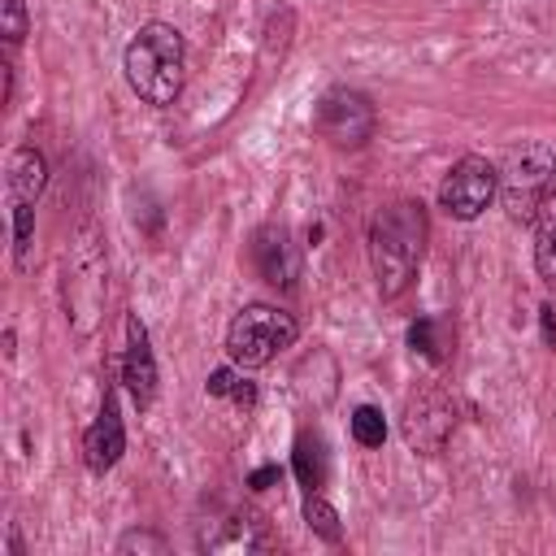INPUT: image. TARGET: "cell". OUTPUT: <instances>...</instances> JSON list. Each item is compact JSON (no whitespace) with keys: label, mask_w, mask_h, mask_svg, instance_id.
I'll list each match as a JSON object with an SVG mask.
<instances>
[{"label":"cell","mask_w":556,"mask_h":556,"mask_svg":"<svg viewBox=\"0 0 556 556\" xmlns=\"http://www.w3.org/2000/svg\"><path fill=\"white\" fill-rule=\"evenodd\" d=\"M426 239H430V222H426L421 200L378 204V213L369 217V230H365V256H369L382 300H400L413 287L421 256H426Z\"/></svg>","instance_id":"1"},{"label":"cell","mask_w":556,"mask_h":556,"mask_svg":"<svg viewBox=\"0 0 556 556\" xmlns=\"http://www.w3.org/2000/svg\"><path fill=\"white\" fill-rule=\"evenodd\" d=\"M122 74L126 87L152 104V109H169L182 96L187 83V43L182 30L169 22H143L130 43L122 48Z\"/></svg>","instance_id":"2"},{"label":"cell","mask_w":556,"mask_h":556,"mask_svg":"<svg viewBox=\"0 0 556 556\" xmlns=\"http://www.w3.org/2000/svg\"><path fill=\"white\" fill-rule=\"evenodd\" d=\"M104 291H109V252H104V230L87 217L65 252V321L74 326L78 339H91L104 313Z\"/></svg>","instance_id":"3"},{"label":"cell","mask_w":556,"mask_h":556,"mask_svg":"<svg viewBox=\"0 0 556 556\" xmlns=\"http://www.w3.org/2000/svg\"><path fill=\"white\" fill-rule=\"evenodd\" d=\"M556 195V148H547L543 139H526L517 148H508V156L500 161V204L513 222H534L539 208Z\"/></svg>","instance_id":"4"},{"label":"cell","mask_w":556,"mask_h":556,"mask_svg":"<svg viewBox=\"0 0 556 556\" xmlns=\"http://www.w3.org/2000/svg\"><path fill=\"white\" fill-rule=\"evenodd\" d=\"M300 339V321L278 304H243L226 326V361L239 369H261Z\"/></svg>","instance_id":"5"},{"label":"cell","mask_w":556,"mask_h":556,"mask_svg":"<svg viewBox=\"0 0 556 556\" xmlns=\"http://www.w3.org/2000/svg\"><path fill=\"white\" fill-rule=\"evenodd\" d=\"M456 395L443 382H421L404 395L400 408V434L417 456H439L447 439L456 434Z\"/></svg>","instance_id":"6"},{"label":"cell","mask_w":556,"mask_h":556,"mask_svg":"<svg viewBox=\"0 0 556 556\" xmlns=\"http://www.w3.org/2000/svg\"><path fill=\"white\" fill-rule=\"evenodd\" d=\"M374 126H378V113H374V100L356 87H326L317 109H313V130L339 148V152H356L374 139Z\"/></svg>","instance_id":"7"},{"label":"cell","mask_w":556,"mask_h":556,"mask_svg":"<svg viewBox=\"0 0 556 556\" xmlns=\"http://www.w3.org/2000/svg\"><path fill=\"white\" fill-rule=\"evenodd\" d=\"M500 195V165H491L478 152H465L452 161V169L439 182V208L452 222H478L491 200Z\"/></svg>","instance_id":"8"},{"label":"cell","mask_w":556,"mask_h":556,"mask_svg":"<svg viewBox=\"0 0 556 556\" xmlns=\"http://www.w3.org/2000/svg\"><path fill=\"white\" fill-rule=\"evenodd\" d=\"M122 330H126V348L117 361V382L130 391L135 408H152V400L161 391V374H156V356L148 343V326L139 321V313H126Z\"/></svg>","instance_id":"9"},{"label":"cell","mask_w":556,"mask_h":556,"mask_svg":"<svg viewBox=\"0 0 556 556\" xmlns=\"http://www.w3.org/2000/svg\"><path fill=\"white\" fill-rule=\"evenodd\" d=\"M248 256H252V269L269 287H282V291L295 287V278H300V252H295L287 226H278V222L256 226L252 230V243H248Z\"/></svg>","instance_id":"10"},{"label":"cell","mask_w":556,"mask_h":556,"mask_svg":"<svg viewBox=\"0 0 556 556\" xmlns=\"http://www.w3.org/2000/svg\"><path fill=\"white\" fill-rule=\"evenodd\" d=\"M122 452H126V421H122V408H117V391L104 387L100 413L83 430V465L91 473H109L122 460Z\"/></svg>","instance_id":"11"},{"label":"cell","mask_w":556,"mask_h":556,"mask_svg":"<svg viewBox=\"0 0 556 556\" xmlns=\"http://www.w3.org/2000/svg\"><path fill=\"white\" fill-rule=\"evenodd\" d=\"M43 187H48V161H43V152L35 143L13 148L9 152V174H4V200L35 208L39 195H43Z\"/></svg>","instance_id":"12"},{"label":"cell","mask_w":556,"mask_h":556,"mask_svg":"<svg viewBox=\"0 0 556 556\" xmlns=\"http://www.w3.org/2000/svg\"><path fill=\"white\" fill-rule=\"evenodd\" d=\"M222 526H226L222 534H208V539H204L208 552H265V547L278 543V539L269 534V521H265L256 508H239V513H230Z\"/></svg>","instance_id":"13"},{"label":"cell","mask_w":556,"mask_h":556,"mask_svg":"<svg viewBox=\"0 0 556 556\" xmlns=\"http://www.w3.org/2000/svg\"><path fill=\"white\" fill-rule=\"evenodd\" d=\"M404 339L417 356H426L430 365H443L456 348V326H452V317H417V321H408Z\"/></svg>","instance_id":"14"},{"label":"cell","mask_w":556,"mask_h":556,"mask_svg":"<svg viewBox=\"0 0 556 556\" xmlns=\"http://www.w3.org/2000/svg\"><path fill=\"white\" fill-rule=\"evenodd\" d=\"M291 469L300 478L304 491H321L326 478H330V456H326V439L317 430H300L295 434V447H291Z\"/></svg>","instance_id":"15"},{"label":"cell","mask_w":556,"mask_h":556,"mask_svg":"<svg viewBox=\"0 0 556 556\" xmlns=\"http://www.w3.org/2000/svg\"><path fill=\"white\" fill-rule=\"evenodd\" d=\"M534 226V274L543 278L547 291H556V195L539 208Z\"/></svg>","instance_id":"16"},{"label":"cell","mask_w":556,"mask_h":556,"mask_svg":"<svg viewBox=\"0 0 556 556\" xmlns=\"http://www.w3.org/2000/svg\"><path fill=\"white\" fill-rule=\"evenodd\" d=\"M204 395H208V400H230V404H235V408H243V413H252V408H256V382H248L239 365L213 369V374L204 378Z\"/></svg>","instance_id":"17"},{"label":"cell","mask_w":556,"mask_h":556,"mask_svg":"<svg viewBox=\"0 0 556 556\" xmlns=\"http://www.w3.org/2000/svg\"><path fill=\"white\" fill-rule=\"evenodd\" d=\"M300 517L304 526L321 539V543H339L343 539V521H339V508L330 500H321V491H308L304 504H300Z\"/></svg>","instance_id":"18"},{"label":"cell","mask_w":556,"mask_h":556,"mask_svg":"<svg viewBox=\"0 0 556 556\" xmlns=\"http://www.w3.org/2000/svg\"><path fill=\"white\" fill-rule=\"evenodd\" d=\"M9 235H13V265L30 269V256H35V208L30 204H9Z\"/></svg>","instance_id":"19"},{"label":"cell","mask_w":556,"mask_h":556,"mask_svg":"<svg viewBox=\"0 0 556 556\" xmlns=\"http://www.w3.org/2000/svg\"><path fill=\"white\" fill-rule=\"evenodd\" d=\"M352 439L361 443V447H382L387 443V417H382V408H374V404H356L352 408Z\"/></svg>","instance_id":"20"},{"label":"cell","mask_w":556,"mask_h":556,"mask_svg":"<svg viewBox=\"0 0 556 556\" xmlns=\"http://www.w3.org/2000/svg\"><path fill=\"white\" fill-rule=\"evenodd\" d=\"M0 35H4V48H17L30 35L26 0H0Z\"/></svg>","instance_id":"21"},{"label":"cell","mask_w":556,"mask_h":556,"mask_svg":"<svg viewBox=\"0 0 556 556\" xmlns=\"http://www.w3.org/2000/svg\"><path fill=\"white\" fill-rule=\"evenodd\" d=\"M117 552H122V556H130V552H152V556H161V552H169V543H165L156 530H126V534L117 539Z\"/></svg>","instance_id":"22"},{"label":"cell","mask_w":556,"mask_h":556,"mask_svg":"<svg viewBox=\"0 0 556 556\" xmlns=\"http://www.w3.org/2000/svg\"><path fill=\"white\" fill-rule=\"evenodd\" d=\"M278 482H282V465H261V469L248 473V486H252V491H269V486H278Z\"/></svg>","instance_id":"23"},{"label":"cell","mask_w":556,"mask_h":556,"mask_svg":"<svg viewBox=\"0 0 556 556\" xmlns=\"http://www.w3.org/2000/svg\"><path fill=\"white\" fill-rule=\"evenodd\" d=\"M539 313H543V339H547V348H556V308L543 304Z\"/></svg>","instance_id":"24"}]
</instances>
